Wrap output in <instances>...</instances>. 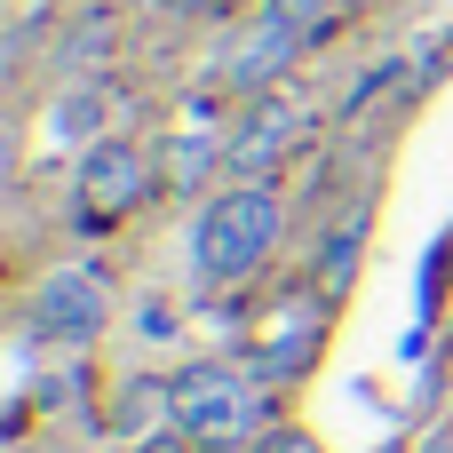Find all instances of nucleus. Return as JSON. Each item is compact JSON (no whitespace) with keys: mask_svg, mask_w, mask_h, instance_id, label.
Segmentation results:
<instances>
[{"mask_svg":"<svg viewBox=\"0 0 453 453\" xmlns=\"http://www.w3.org/2000/svg\"><path fill=\"white\" fill-rule=\"evenodd\" d=\"M279 231H287V199L263 175H239L231 191H215L199 207V223H191V271L207 287H239V279H255L271 263Z\"/></svg>","mask_w":453,"mask_h":453,"instance_id":"obj_1","label":"nucleus"},{"mask_svg":"<svg viewBox=\"0 0 453 453\" xmlns=\"http://www.w3.org/2000/svg\"><path fill=\"white\" fill-rule=\"evenodd\" d=\"M167 422L199 446H247L263 430V390L231 366H191L167 382Z\"/></svg>","mask_w":453,"mask_h":453,"instance_id":"obj_2","label":"nucleus"},{"mask_svg":"<svg viewBox=\"0 0 453 453\" xmlns=\"http://www.w3.org/2000/svg\"><path fill=\"white\" fill-rule=\"evenodd\" d=\"M143 191H151V151H143V135H104V143H88V159H80V215H88V223L127 215Z\"/></svg>","mask_w":453,"mask_h":453,"instance_id":"obj_3","label":"nucleus"},{"mask_svg":"<svg viewBox=\"0 0 453 453\" xmlns=\"http://www.w3.org/2000/svg\"><path fill=\"white\" fill-rule=\"evenodd\" d=\"M104 319H111V295H104V279L80 271V263L48 271V279L32 287V334H48V342H88Z\"/></svg>","mask_w":453,"mask_h":453,"instance_id":"obj_4","label":"nucleus"},{"mask_svg":"<svg viewBox=\"0 0 453 453\" xmlns=\"http://www.w3.org/2000/svg\"><path fill=\"white\" fill-rule=\"evenodd\" d=\"M303 40H311V32H303L295 16L263 8V16H255V24L239 32V48L223 56V80H231V88H271V80H279V72H287V64L303 56Z\"/></svg>","mask_w":453,"mask_h":453,"instance_id":"obj_5","label":"nucleus"},{"mask_svg":"<svg viewBox=\"0 0 453 453\" xmlns=\"http://www.w3.org/2000/svg\"><path fill=\"white\" fill-rule=\"evenodd\" d=\"M303 119H311L303 104H263V111H255V119L223 143V167H231V175H263V167L295 143V127H303Z\"/></svg>","mask_w":453,"mask_h":453,"instance_id":"obj_6","label":"nucleus"},{"mask_svg":"<svg viewBox=\"0 0 453 453\" xmlns=\"http://www.w3.org/2000/svg\"><path fill=\"white\" fill-rule=\"evenodd\" d=\"M311 350H319V319H311V303H287L279 311V334L263 342V374H295Z\"/></svg>","mask_w":453,"mask_h":453,"instance_id":"obj_7","label":"nucleus"},{"mask_svg":"<svg viewBox=\"0 0 453 453\" xmlns=\"http://www.w3.org/2000/svg\"><path fill=\"white\" fill-rule=\"evenodd\" d=\"M48 135H56V143H104V96H96V88H72V96L48 111Z\"/></svg>","mask_w":453,"mask_h":453,"instance_id":"obj_8","label":"nucleus"},{"mask_svg":"<svg viewBox=\"0 0 453 453\" xmlns=\"http://www.w3.org/2000/svg\"><path fill=\"white\" fill-rule=\"evenodd\" d=\"M271 8H279V16H295V24H303V32H319V24H326V8H334V0H271Z\"/></svg>","mask_w":453,"mask_h":453,"instance_id":"obj_9","label":"nucleus"}]
</instances>
